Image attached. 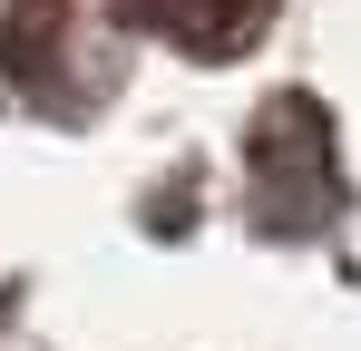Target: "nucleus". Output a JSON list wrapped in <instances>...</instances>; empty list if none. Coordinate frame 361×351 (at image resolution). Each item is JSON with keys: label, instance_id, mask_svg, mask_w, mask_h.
<instances>
[{"label": "nucleus", "instance_id": "nucleus-1", "mask_svg": "<svg viewBox=\"0 0 361 351\" xmlns=\"http://www.w3.org/2000/svg\"><path fill=\"white\" fill-rule=\"evenodd\" d=\"M118 20L137 30H157V39H176V49H244L254 30H264V0H118Z\"/></svg>", "mask_w": 361, "mask_h": 351}]
</instances>
